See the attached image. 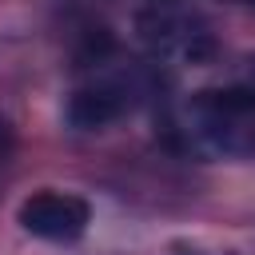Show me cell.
Returning a JSON list of instances; mask_svg holds the SVG:
<instances>
[{
    "mask_svg": "<svg viewBox=\"0 0 255 255\" xmlns=\"http://www.w3.org/2000/svg\"><path fill=\"white\" fill-rule=\"evenodd\" d=\"M223 4H255V0H223Z\"/></svg>",
    "mask_w": 255,
    "mask_h": 255,
    "instance_id": "obj_6",
    "label": "cell"
},
{
    "mask_svg": "<svg viewBox=\"0 0 255 255\" xmlns=\"http://www.w3.org/2000/svg\"><path fill=\"white\" fill-rule=\"evenodd\" d=\"M143 40L159 56H183V60H203L211 52L207 32H195L191 20H171V16H143L139 20Z\"/></svg>",
    "mask_w": 255,
    "mask_h": 255,
    "instance_id": "obj_4",
    "label": "cell"
},
{
    "mask_svg": "<svg viewBox=\"0 0 255 255\" xmlns=\"http://www.w3.org/2000/svg\"><path fill=\"white\" fill-rule=\"evenodd\" d=\"M131 108V88L124 80H92L68 96V124L76 131H100Z\"/></svg>",
    "mask_w": 255,
    "mask_h": 255,
    "instance_id": "obj_3",
    "label": "cell"
},
{
    "mask_svg": "<svg viewBox=\"0 0 255 255\" xmlns=\"http://www.w3.org/2000/svg\"><path fill=\"white\" fill-rule=\"evenodd\" d=\"M179 255H203V251H179ZM223 255H235V251H223Z\"/></svg>",
    "mask_w": 255,
    "mask_h": 255,
    "instance_id": "obj_5",
    "label": "cell"
},
{
    "mask_svg": "<svg viewBox=\"0 0 255 255\" xmlns=\"http://www.w3.org/2000/svg\"><path fill=\"white\" fill-rule=\"evenodd\" d=\"M92 207L72 191H36L20 203V227L48 243H72L88 231Z\"/></svg>",
    "mask_w": 255,
    "mask_h": 255,
    "instance_id": "obj_2",
    "label": "cell"
},
{
    "mask_svg": "<svg viewBox=\"0 0 255 255\" xmlns=\"http://www.w3.org/2000/svg\"><path fill=\"white\" fill-rule=\"evenodd\" d=\"M183 131L215 155L247 159L255 155V88H199L183 104Z\"/></svg>",
    "mask_w": 255,
    "mask_h": 255,
    "instance_id": "obj_1",
    "label": "cell"
},
{
    "mask_svg": "<svg viewBox=\"0 0 255 255\" xmlns=\"http://www.w3.org/2000/svg\"><path fill=\"white\" fill-rule=\"evenodd\" d=\"M155 4H171V0H155Z\"/></svg>",
    "mask_w": 255,
    "mask_h": 255,
    "instance_id": "obj_7",
    "label": "cell"
}]
</instances>
